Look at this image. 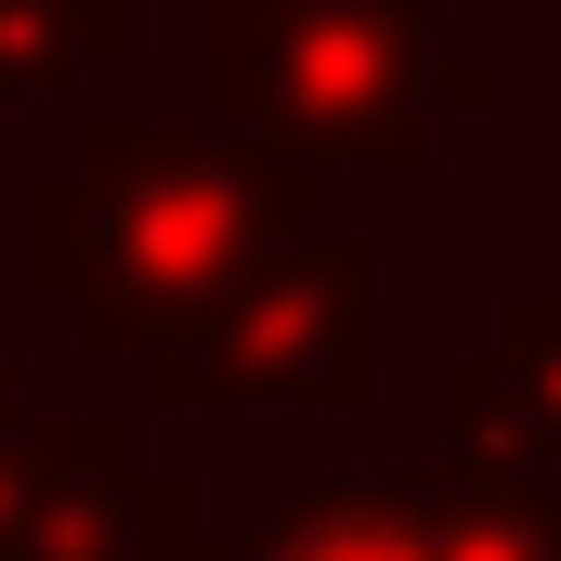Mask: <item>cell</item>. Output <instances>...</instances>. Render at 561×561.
<instances>
[{"mask_svg":"<svg viewBox=\"0 0 561 561\" xmlns=\"http://www.w3.org/2000/svg\"><path fill=\"white\" fill-rule=\"evenodd\" d=\"M300 236V170L262 144L92 118V144L26 196V287H66L105 353H170Z\"/></svg>","mask_w":561,"mask_h":561,"instance_id":"cell-1","label":"cell"},{"mask_svg":"<svg viewBox=\"0 0 561 561\" xmlns=\"http://www.w3.org/2000/svg\"><path fill=\"white\" fill-rule=\"evenodd\" d=\"M209 105L249 144H275V170H419L457 105H483V66L431 53L419 0H209Z\"/></svg>","mask_w":561,"mask_h":561,"instance_id":"cell-2","label":"cell"},{"mask_svg":"<svg viewBox=\"0 0 561 561\" xmlns=\"http://www.w3.org/2000/svg\"><path fill=\"white\" fill-rule=\"evenodd\" d=\"M366 340H379V262L353 236L300 222L209 327L144 353V379L170 405H353L366 392Z\"/></svg>","mask_w":561,"mask_h":561,"instance_id":"cell-3","label":"cell"},{"mask_svg":"<svg viewBox=\"0 0 561 561\" xmlns=\"http://www.w3.org/2000/svg\"><path fill=\"white\" fill-rule=\"evenodd\" d=\"M444 419H457V470H496V483H549L561 496V300H510L496 353H457L444 366Z\"/></svg>","mask_w":561,"mask_h":561,"instance_id":"cell-4","label":"cell"},{"mask_svg":"<svg viewBox=\"0 0 561 561\" xmlns=\"http://www.w3.org/2000/svg\"><path fill=\"white\" fill-rule=\"evenodd\" d=\"M196 561H431V496L419 483H340V496H275L249 536Z\"/></svg>","mask_w":561,"mask_h":561,"instance_id":"cell-5","label":"cell"},{"mask_svg":"<svg viewBox=\"0 0 561 561\" xmlns=\"http://www.w3.org/2000/svg\"><path fill=\"white\" fill-rule=\"evenodd\" d=\"M118 39H131L118 0H0V92H53Z\"/></svg>","mask_w":561,"mask_h":561,"instance_id":"cell-6","label":"cell"}]
</instances>
